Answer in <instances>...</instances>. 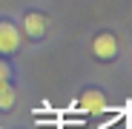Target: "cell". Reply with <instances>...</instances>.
Returning a JSON list of instances; mask_svg holds the SVG:
<instances>
[{
  "mask_svg": "<svg viewBox=\"0 0 132 129\" xmlns=\"http://www.w3.org/2000/svg\"><path fill=\"white\" fill-rule=\"evenodd\" d=\"M92 55L98 60H112L118 57V37L112 32H101L95 40H92Z\"/></svg>",
  "mask_w": 132,
  "mask_h": 129,
  "instance_id": "6da1fadb",
  "label": "cell"
},
{
  "mask_svg": "<svg viewBox=\"0 0 132 129\" xmlns=\"http://www.w3.org/2000/svg\"><path fill=\"white\" fill-rule=\"evenodd\" d=\"M20 49V29L9 20H0V55H14Z\"/></svg>",
  "mask_w": 132,
  "mask_h": 129,
  "instance_id": "7a4b0ae2",
  "label": "cell"
},
{
  "mask_svg": "<svg viewBox=\"0 0 132 129\" xmlns=\"http://www.w3.org/2000/svg\"><path fill=\"white\" fill-rule=\"evenodd\" d=\"M78 106H80V112H86V115H101V112L106 109V98H103L101 89H86V92L80 95Z\"/></svg>",
  "mask_w": 132,
  "mask_h": 129,
  "instance_id": "3957f363",
  "label": "cell"
},
{
  "mask_svg": "<svg viewBox=\"0 0 132 129\" xmlns=\"http://www.w3.org/2000/svg\"><path fill=\"white\" fill-rule=\"evenodd\" d=\"M46 29H49L46 14H40V12H29V14L23 17V32H26L29 40H40L43 35H46Z\"/></svg>",
  "mask_w": 132,
  "mask_h": 129,
  "instance_id": "277c9868",
  "label": "cell"
},
{
  "mask_svg": "<svg viewBox=\"0 0 132 129\" xmlns=\"http://www.w3.org/2000/svg\"><path fill=\"white\" fill-rule=\"evenodd\" d=\"M14 106V89L9 86V80L0 83V109H12Z\"/></svg>",
  "mask_w": 132,
  "mask_h": 129,
  "instance_id": "5b68a950",
  "label": "cell"
},
{
  "mask_svg": "<svg viewBox=\"0 0 132 129\" xmlns=\"http://www.w3.org/2000/svg\"><path fill=\"white\" fill-rule=\"evenodd\" d=\"M3 80H9V66L0 60V83H3Z\"/></svg>",
  "mask_w": 132,
  "mask_h": 129,
  "instance_id": "8992f818",
  "label": "cell"
}]
</instances>
